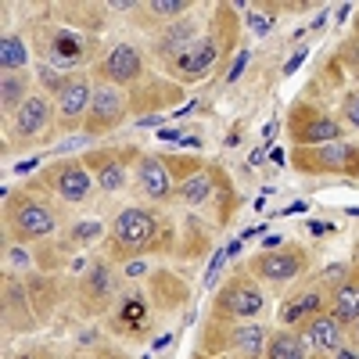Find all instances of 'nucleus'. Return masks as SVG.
<instances>
[{
    "label": "nucleus",
    "instance_id": "1",
    "mask_svg": "<svg viewBox=\"0 0 359 359\" xmlns=\"http://www.w3.org/2000/svg\"><path fill=\"white\" fill-rule=\"evenodd\" d=\"M294 165L302 172H359V151L348 144H320L313 147V151H306V147H298L294 151Z\"/></svg>",
    "mask_w": 359,
    "mask_h": 359
},
{
    "label": "nucleus",
    "instance_id": "5",
    "mask_svg": "<svg viewBox=\"0 0 359 359\" xmlns=\"http://www.w3.org/2000/svg\"><path fill=\"white\" fill-rule=\"evenodd\" d=\"M302 269H306V252H298V248H269L252 259V273H259L269 284H284L298 277Z\"/></svg>",
    "mask_w": 359,
    "mask_h": 359
},
{
    "label": "nucleus",
    "instance_id": "18",
    "mask_svg": "<svg viewBox=\"0 0 359 359\" xmlns=\"http://www.w3.org/2000/svg\"><path fill=\"white\" fill-rule=\"evenodd\" d=\"M230 345H233L237 352H245V359H255V355L266 352V331H262V327H255V323L237 327L233 338H230Z\"/></svg>",
    "mask_w": 359,
    "mask_h": 359
},
{
    "label": "nucleus",
    "instance_id": "21",
    "mask_svg": "<svg viewBox=\"0 0 359 359\" xmlns=\"http://www.w3.org/2000/svg\"><path fill=\"white\" fill-rule=\"evenodd\" d=\"M25 101H29V97H25V79L15 76V72H4V79H0V104H4V111L11 115V111H18Z\"/></svg>",
    "mask_w": 359,
    "mask_h": 359
},
{
    "label": "nucleus",
    "instance_id": "14",
    "mask_svg": "<svg viewBox=\"0 0 359 359\" xmlns=\"http://www.w3.org/2000/svg\"><path fill=\"white\" fill-rule=\"evenodd\" d=\"M302 334H306V341H309L316 352H323V355H327V352L334 355V352L341 348V323H338L334 316H323V313L313 316L309 323H302Z\"/></svg>",
    "mask_w": 359,
    "mask_h": 359
},
{
    "label": "nucleus",
    "instance_id": "8",
    "mask_svg": "<svg viewBox=\"0 0 359 359\" xmlns=\"http://www.w3.org/2000/svg\"><path fill=\"white\" fill-rule=\"evenodd\" d=\"M216 54H219L216 36H201V40H194V43H184V50L169 57V65H172V72H176L180 79H201L208 69H212Z\"/></svg>",
    "mask_w": 359,
    "mask_h": 359
},
{
    "label": "nucleus",
    "instance_id": "24",
    "mask_svg": "<svg viewBox=\"0 0 359 359\" xmlns=\"http://www.w3.org/2000/svg\"><path fill=\"white\" fill-rule=\"evenodd\" d=\"M184 11H187L184 0H155V4H151V15H158V18H176Z\"/></svg>",
    "mask_w": 359,
    "mask_h": 359
},
{
    "label": "nucleus",
    "instance_id": "4",
    "mask_svg": "<svg viewBox=\"0 0 359 359\" xmlns=\"http://www.w3.org/2000/svg\"><path fill=\"white\" fill-rule=\"evenodd\" d=\"M287 126H291V140H294L298 147H309V144H334V140L341 137V126L334 123V118L323 115V111H316V108H309V104L294 108Z\"/></svg>",
    "mask_w": 359,
    "mask_h": 359
},
{
    "label": "nucleus",
    "instance_id": "10",
    "mask_svg": "<svg viewBox=\"0 0 359 359\" xmlns=\"http://www.w3.org/2000/svg\"><path fill=\"white\" fill-rule=\"evenodd\" d=\"M47 180H50V187L62 194L65 201H72V205L86 201V194H90V169L79 165V162H62V165H54V169L47 172Z\"/></svg>",
    "mask_w": 359,
    "mask_h": 359
},
{
    "label": "nucleus",
    "instance_id": "2",
    "mask_svg": "<svg viewBox=\"0 0 359 359\" xmlns=\"http://www.w3.org/2000/svg\"><path fill=\"white\" fill-rule=\"evenodd\" d=\"M8 223H11L18 241H36V237H47L54 230V212L47 205L22 194V198H15L8 205Z\"/></svg>",
    "mask_w": 359,
    "mask_h": 359
},
{
    "label": "nucleus",
    "instance_id": "29",
    "mask_svg": "<svg viewBox=\"0 0 359 359\" xmlns=\"http://www.w3.org/2000/svg\"><path fill=\"white\" fill-rule=\"evenodd\" d=\"M355 259H359V245H355Z\"/></svg>",
    "mask_w": 359,
    "mask_h": 359
},
{
    "label": "nucleus",
    "instance_id": "12",
    "mask_svg": "<svg viewBox=\"0 0 359 359\" xmlns=\"http://www.w3.org/2000/svg\"><path fill=\"white\" fill-rule=\"evenodd\" d=\"M137 184H140V191H144L147 198H155V201H162V198H169V194H172V176H169V165H165L162 158H155V155L140 158Z\"/></svg>",
    "mask_w": 359,
    "mask_h": 359
},
{
    "label": "nucleus",
    "instance_id": "28",
    "mask_svg": "<svg viewBox=\"0 0 359 359\" xmlns=\"http://www.w3.org/2000/svg\"><path fill=\"white\" fill-rule=\"evenodd\" d=\"M352 334H355V338H359V323H355V331H352Z\"/></svg>",
    "mask_w": 359,
    "mask_h": 359
},
{
    "label": "nucleus",
    "instance_id": "17",
    "mask_svg": "<svg viewBox=\"0 0 359 359\" xmlns=\"http://www.w3.org/2000/svg\"><path fill=\"white\" fill-rule=\"evenodd\" d=\"M266 359H306V348H302V338L291 334V331H277L273 338L266 341Z\"/></svg>",
    "mask_w": 359,
    "mask_h": 359
},
{
    "label": "nucleus",
    "instance_id": "3",
    "mask_svg": "<svg viewBox=\"0 0 359 359\" xmlns=\"http://www.w3.org/2000/svg\"><path fill=\"white\" fill-rule=\"evenodd\" d=\"M155 233H158V219L151 212H144V208H126L111 226V241L118 245V252H144L155 241Z\"/></svg>",
    "mask_w": 359,
    "mask_h": 359
},
{
    "label": "nucleus",
    "instance_id": "9",
    "mask_svg": "<svg viewBox=\"0 0 359 359\" xmlns=\"http://www.w3.org/2000/svg\"><path fill=\"white\" fill-rule=\"evenodd\" d=\"M90 101H94V94H90V86H86L83 76L65 83V90L57 94V123H62V130H76L79 123H86Z\"/></svg>",
    "mask_w": 359,
    "mask_h": 359
},
{
    "label": "nucleus",
    "instance_id": "22",
    "mask_svg": "<svg viewBox=\"0 0 359 359\" xmlns=\"http://www.w3.org/2000/svg\"><path fill=\"white\" fill-rule=\"evenodd\" d=\"M25 57L29 54H25L18 36H4V40H0V65H4V72H18L25 65Z\"/></svg>",
    "mask_w": 359,
    "mask_h": 359
},
{
    "label": "nucleus",
    "instance_id": "20",
    "mask_svg": "<svg viewBox=\"0 0 359 359\" xmlns=\"http://www.w3.org/2000/svg\"><path fill=\"white\" fill-rule=\"evenodd\" d=\"M320 306H323V298L320 294H298V298H291V302L284 306V323H298V320H313V316H320Z\"/></svg>",
    "mask_w": 359,
    "mask_h": 359
},
{
    "label": "nucleus",
    "instance_id": "16",
    "mask_svg": "<svg viewBox=\"0 0 359 359\" xmlns=\"http://www.w3.org/2000/svg\"><path fill=\"white\" fill-rule=\"evenodd\" d=\"M331 313H334V320L341 327L345 323H359V280H348V284H341L331 294Z\"/></svg>",
    "mask_w": 359,
    "mask_h": 359
},
{
    "label": "nucleus",
    "instance_id": "25",
    "mask_svg": "<svg viewBox=\"0 0 359 359\" xmlns=\"http://www.w3.org/2000/svg\"><path fill=\"white\" fill-rule=\"evenodd\" d=\"M345 118L359 130V94H348V97H345Z\"/></svg>",
    "mask_w": 359,
    "mask_h": 359
},
{
    "label": "nucleus",
    "instance_id": "27",
    "mask_svg": "<svg viewBox=\"0 0 359 359\" xmlns=\"http://www.w3.org/2000/svg\"><path fill=\"white\" fill-rule=\"evenodd\" d=\"M94 233H97V226H79L76 230V237H94Z\"/></svg>",
    "mask_w": 359,
    "mask_h": 359
},
{
    "label": "nucleus",
    "instance_id": "11",
    "mask_svg": "<svg viewBox=\"0 0 359 359\" xmlns=\"http://www.w3.org/2000/svg\"><path fill=\"white\" fill-rule=\"evenodd\" d=\"M140 72H144V62L130 43H115L101 62V76L108 83H133V79H140Z\"/></svg>",
    "mask_w": 359,
    "mask_h": 359
},
{
    "label": "nucleus",
    "instance_id": "6",
    "mask_svg": "<svg viewBox=\"0 0 359 359\" xmlns=\"http://www.w3.org/2000/svg\"><path fill=\"white\" fill-rule=\"evenodd\" d=\"M123 115H126V97L115 86H97L83 126H86V133H108L123 123Z\"/></svg>",
    "mask_w": 359,
    "mask_h": 359
},
{
    "label": "nucleus",
    "instance_id": "19",
    "mask_svg": "<svg viewBox=\"0 0 359 359\" xmlns=\"http://www.w3.org/2000/svg\"><path fill=\"white\" fill-rule=\"evenodd\" d=\"M47 50H50V57H54L57 65H76L79 57H83V43L72 33H54L50 43H47Z\"/></svg>",
    "mask_w": 359,
    "mask_h": 359
},
{
    "label": "nucleus",
    "instance_id": "15",
    "mask_svg": "<svg viewBox=\"0 0 359 359\" xmlns=\"http://www.w3.org/2000/svg\"><path fill=\"white\" fill-rule=\"evenodd\" d=\"M47 123H50V104H47L43 97H29V101L15 111V130H18V137H36V133L47 130Z\"/></svg>",
    "mask_w": 359,
    "mask_h": 359
},
{
    "label": "nucleus",
    "instance_id": "23",
    "mask_svg": "<svg viewBox=\"0 0 359 359\" xmlns=\"http://www.w3.org/2000/svg\"><path fill=\"white\" fill-rule=\"evenodd\" d=\"M208 194H212V180H208V176H194V180H187V184L176 191V198L184 205H201Z\"/></svg>",
    "mask_w": 359,
    "mask_h": 359
},
{
    "label": "nucleus",
    "instance_id": "7",
    "mask_svg": "<svg viewBox=\"0 0 359 359\" xmlns=\"http://www.w3.org/2000/svg\"><path fill=\"white\" fill-rule=\"evenodd\" d=\"M216 313H219V316H237V320L259 316V313H262V291H259L252 280L237 277V280H230V284L219 291Z\"/></svg>",
    "mask_w": 359,
    "mask_h": 359
},
{
    "label": "nucleus",
    "instance_id": "13",
    "mask_svg": "<svg viewBox=\"0 0 359 359\" xmlns=\"http://www.w3.org/2000/svg\"><path fill=\"white\" fill-rule=\"evenodd\" d=\"M86 169L94 172V180H97L104 191L126 187V165H123V158H118L115 151H94V155H86Z\"/></svg>",
    "mask_w": 359,
    "mask_h": 359
},
{
    "label": "nucleus",
    "instance_id": "26",
    "mask_svg": "<svg viewBox=\"0 0 359 359\" xmlns=\"http://www.w3.org/2000/svg\"><path fill=\"white\" fill-rule=\"evenodd\" d=\"M334 359H359V352H352V348H338Z\"/></svg>",
    "mask_w": 359,
    "mask_h": 359
}]
</instances>
